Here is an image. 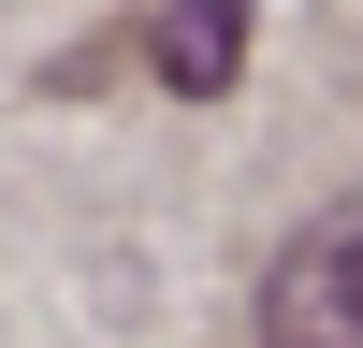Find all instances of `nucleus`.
Returning a JSON list of instances; mask_svg holds the SVG:
<instances>
[{
    "label": "nucleus",
    "mask_w": 363,
    "mask_h": 348,
    "mask_svg": "<svg viewBox=\"0 0 363 348\" xmlns=\"http://www.w3.org/2000/svg\"><path fill=\"white\" fill-rule=\"evenodd\" d=\"M233 73H247V0H174V15H160V87L218 102Z\"/></svg>",
    "instance_id": "obj_2"
},
{
    "label": "nucleus",
    "mask_w": 363,
    "mask_h": 348,
    "mask_svg": "<svg viewBox=\"0 0 363 348\" xmlns=\"http://www.w3.org/2000/svg\"><path fill=\"white\" fill-rule=\"evenodd\" d=\"M262 348H363V203L306 218L262 290Z\"/></svg>",
    "instance_id": "obj_1"
}]
</instances>
